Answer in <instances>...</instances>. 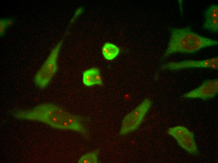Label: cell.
Segmentation results:
<instances>
[{"label": "cell", "instance_id": "cell-11", "mask_svg": "<svg viewBox=\"0 0 218 163\" xmlns=\"http://www.w3.org/2000/svg\"><path fill=\"white\" fill-rule=\"evenodd\" d=\"M98 162L96 152H91L83 155L78 162L79 163H96Z\"/></svg>", "mask_w": 218, "mask_h": 163}, {"label": "cell", "instance_id": "cell-8", "mask_svg": "<svg viewBox=\"0 0 218 163\" xmlns=\"http://www.w3.org/2000/svg\"><path fill=\"white\" fill-rule=\"evenodd\" d=\"M205 19L203 28L212 32L217 33L218 31V5L213 4L205 11Z\"/></svg>", "mask_w": 218, "mask_h": 163}, {"label": "cell", "instance_id": "cell-12", "mask_svg": "<svg viewBox=\"0 0 218 163\" xmlns=\"http://www.w3.org/2000/svg\"><path fill=\"white\" fill-rule=\"evenodd\" d=\"M13 20L12 18H4L0 20V35H4L7 29L12 25Z\"/></svg>", "mask_w": 218, "mask_h": 163}, {"label": "cell", "instance_id": "cell-7", "mask_svg": "<svg viewBox=\"0 0 218 163\" xmlns=\"http://www.w3.org/2000/svg\"><path fill=\"white\" fill-rule=\"evenodd\" d=\"M218 92V79H208L205 81L197 87L185 93L183 97L206 100L216 96Z\"/></svg>", "mask_w": 218, "mask_h": 163}, {"label": "cell", "instance_id": "cell-9", "mask_svg": "<svg viewBox=\"0 0 218 163\" xmlns=\"http://www.w3.org/2000/svg\"><path fill=\"white\" fill-rule=\"evenodd\" d=\"M83 82L87 86L101 84L102 80L99 70L93 68L85 71L83 75Z\"/></svg>", "mask_w": 218, "mask_h": 163}, {"label": "cell", "instance_id": "cell-1", "mask_svg": "<svg viewBox=\"0 0 218 163\" xmlns=\"http://www.w3.org/2000/svg\"><path fill=\"white\" fill-rule=\"evenodd\" d=\"M18 115L21 118L41 121L58 128L86 132L78 117L53 105H40L29 111L19 112Z\"/></svg>", "mask_w": 218, "mask_h": 163}, {"label": "cell", "instance_id": "cell-5", "mask_svg": "<svg viewBox=\"0 0 218 163\" xmlns=\"http://www.w3.org/2000/svg\"><path fill=\"white\" fill-rule=\"evenodd\" d=\"M168 134L176 140L179 145L189 153L193 155L198 153L194 134L187 128L177 126L169 129Z\"/></svg>", "mask_w": 218, "mask_h": 163}, {"label": "cell", "instance_id": "cell-6", "mask_svg": "<svg viewBox=\"0 0 218 163\" xmlns=\"http://www.w3.org/2000/svg\"><path fill=\"white\" fill-rule=\"evenodd\" d=\"M190 68H206L217 70L218 68V57L200 60H188L174 62L165 64L163 66L164 70L175 71Z\"/></svg>", "mask_w": 218, "mask_h": 163}, {"label": "cell", "instance_id": "cell-10", "mask_svg": "<svg viewBox=\"0 0 218 163\" xmlns=\"http://www.w3.org/2000/svg\"><path fill=\"white\" fill-rule=\"evenodd\" d=\"M102 51L104 57L106 60H111L115 58L119 52V49L115 45L106 43L103 45Z\"/></svg>", "mask_w": 218, "mask_h": 163}, {"label": "cell", "instance_id": "cell-2", "mask_svg": "<svg viewBox=\"0 0 218 163\" xmlns=\"http://www.w3.org/2000/svg\"><path fill=\"white\" fill-rule=\"evenodd\" d=\"M169 40L164 57L176 53L192 54L207 47L217 45V40L205 37L194 32L189 26L170 27Z\"/></svg>", "mask_w": 218, "mask_h": 163}, {"label": "cell", "instance_id": "cell-3", "mask_svg": "<svg viewBox=\"0 0 218 163\" xmlns=\"http://www.w3.org/2000/svg\"><path fill=\"white\" fill-rule=\"evenodd\" d=\"M62 44V40L59 41L37 72L34 81L39 87H46L56 73L57 69V59Z\"/></svg>", "mask_w": 218, "mask_h": 163}, {"label": "cell", "instance_id": "cell-4", "mask_svg": "<svg viewBox=\"0 0 218 163\" xmlns=\"http://www.w3.org/2000/svg\"><path fill=\"white\" fill-rule=\"evenodd\" d=\"M151 105L152 102L149 99H145L127 115L123 121L120 134H126L137 129L141 124Z\"/></svg>", "mask_w": 218, "mask_h": 163}]
</instances>
